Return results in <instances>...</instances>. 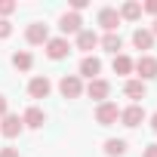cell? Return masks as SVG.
<instances>
[{"label":"cell","instance_id":"obj_16","mask_svg":"<svg viewBox=\"0 0 157 157\" xmlns=\"http://www.w3.org/2000/svg\"><path fill=\"white\" fill-rule=\"evenodd\" d=\"M93 46H99V34L96 31H80L77 34V49H93Z\"/></svg>","mask_w":157,"mask_h":157},{"label":"cell","instance_id":"obj_30","mask_svg":"<svg viewBox=\"0 0 157 157\" xmlns=\"http://www.w3.org/2000/svg\"><path fill=\"white\" fill-rule=\"evenodd\" d=\"M151 34H154V37H157V19H154V25H151Z\"/></svg>","mask_w":157,"mask_h":157},{"label":"cell","instance_id":"obj_12","mask_svg":"<svg viewBox=\"0 0 157 157\" xmlns=\"http://www.w3.org/2000/svg\"><path fill=\"white\" fill-rule=\"evenodd\" d=\"M99 71H102V62H99L96 56H86V59L80 62V74H77V77H90V80H96Z\"/></svg>","mask_w":157,"mask_h":157},{"label":"cell","instance_id":"obj_24","mask_svg":"<svg viewBox=\"0 0 157 157\" xmlns=\"http://www.w3.org/2000/svg\"><path fill=\"white\" fill-rule=\"evenodd\" d=\"M80 10H86V0H71V13L80 16Z\"/></svg>","mask_w":157,"mask_h":157},{"label":"cell","instance_id":"obj_11","mask_svg":"<svg viewBox=\"0 0 157 157\" xmlns=\"http://www.w3.org/2000/svg\"><path fill=\"white\" fill-rule=\"evenodd\" d=\"M49 90H52V83L46 80V77H34V80L28 83V93H31V99H46V96H49Z\"/></svg>","mask_w":157,"mask_h":157},{"label":"cell","instance_id":"obj_29","mask_svg":"<svg viewBox=\"0 0 157 157\" xmlns=\"http://www.w3.org/2000/svg\"><path fill=\"white\" fill-rule=\"evenodd\" d=\"M151 129H154V132H157V111H154V114H151Z\"/></svg>","mask_w":157,"mask_h":157},{"label":"cell","instance_id":"obj_25","mask_svg":"<svg viewBox=\"0 0 157 157\" xmlns=\"http://www.w3.org/2000/svg\"><path fill=\"white\" fill-rule=\"evenodd\" d=\"M142 10H145V13H151V16H157V0H148Z\"/></svg>","mask_w":157,"mask_h":157},{"label":"cell","instance_id":"obj_10","mask_svg":"<svg viewBox=\"0 0 157 157\" xmlns=\"http://www.w3.org/2000/svg\"><path fill=\"white\" fill-rule=\"evenodd\" d=\"M80 25H83V22H80V16H77V13H65V16H62V22H59L62 34H80V31H83Z\"/></svg>","mask_w":157,"mask_h":157},{"label":"cell","instance_id":"obj_14","mask_svg":"<svg viewBox=\"0 0 157 157\" xmlns=\"http://www.w3.org/2000/svg\"><path fill=\"white\" fill-rule=\"evenodd\" d=\"M22 123H25V126H31V129H40V126L46 123V114H43L40 108H28V111L22 114Z\"/></svg>","mask_w":157,"mask_h":157},{"label":"cell","instance_id":"obj_1","mask_svg":"<svg viewBox=\"0 0 157 157\" xmlns=\"http://www.w3.org/2000/svg\"><path fill=\"white\" fill-rule=\"evenodd\" d=\"M120 120V108L114 105V102H102L99 108H96V123L99 126H111V123H117Z\"/></svg>","mask_w":157,"mask_h":157},{"label":"cell","instance_id":"obj_7","mask_svg":"<svg viewBox=\"0 0 157 157\" xmlns=\"http://www.w3.org/2000/svg\"><path fill=\"white\" fill-rule=\"evenodd\" d=\"M99 25H102L108 34H117V25H120V13H117V10H111V6L99 10Z\"/></svg>","mask_w":157,"mask_h":157},{"label":"cell","instance_id":"obj_5","mask_svg":"<svg viewBox=\"0 0 157 157\" xmlns=\"http://www.w3.org/2000/svg\"><path fill=\"white\" fill-rule=\"evenodd\" d=\"M132 68L139 71L142 80H154V77H157V59L154 56H142L139 62H132Z\"/></svg>","mask_w":157,"mask_h":157},{"label":"cell","instance_id":"obj_15","mask_svg":"<svg viewBox=\"0 0 157 157\" xmlns=\"http://www.w3.org/2000/svg\"><path fill=\"white\" fill-rule=\"evenodd\" d=\"M132 46H136V49H151V46H154V34H151L148 28H139V31L132 34Z\"/></svg>","mask_w":157,"mask_h":157},{"label":"cell","instance_id":"obj_27","mask_svg":"<svg viewBox=\"0 0 157 157\" xmlns=\"http://www.w3.org/2000/svg\"><path fill=\"white\" fill-rule=\"evenodd\" d=\"M142 157H157V145H148V148L142 151Z\"/></svg>","mask_w":157,"mask_h":157},{"label":"cell","instance_id":"obj_20","mask_svg":"<svg viewBox=\"0 0 157 157\" xmlns=\"http://www.w3.org/2000/svg\"><path fill=\"white\" fill-rule=\"evenodd\" d=\"M13 65H16L19 71H31V65H34V59H31V52H25V49H19V52H13Z\"/></svg>","mask_w":157,"mask_h":157},{"label":"cell","instance_id":"obj_17","mask_svg":"<svg viewBox=\"0 0 157 157\" xmlns=\"http://www.w3.org/2000/svg\"><path fill=\"white\" fill-rule=\"evenodd\" d=\"M99 43H102V49H105V52H114V56H120V46H123L120 34H105Z\"/></svg>","mask_w":157,"mask_h":157},{"label":"cell","instance_id":"obj_18","mask_svg":"<svg viewBox=\"0 0 157 157\" xmlns=\"http://www.w3.org/2000/svg\"><path fill=\"white\" fill-rule=\"evenodd\" d=\"M117 13H120V19H129V22H136V19L142 16V3H136V0H129V3H123V6L117 10Z\"/></svg>","mask_w":157,"mask_h":157},{"label":"cell","instance_id":"obj_13","mask_svg":"<svg viewBox=\"0 0 157 157\" xmlns=\"http://www.w3.org/2000/svg\"><path fill=\"white\" fill-rule=\"evenodd\" d=\"M123 93H126V99H132V105H139V99H145V80H126L123 83Z\"/></svg>","mask_w":157,"mask_h":157},{"label":"cell","instance_id":"obj_6","mask_svg":"<svg viewBox=\"0 0 157 157\" xmlns=\"http://www.w3.org/2000/svg\"><path fill=\"white\" fill-rule=\"evenodd\" d=\"M108 93H111V83H108V80H102V77L90 80V86H86V96H90V99H96L99 105L108 99Z\"/></svg>","mask_w":157,"mask_h":157},{"label":"cell","instance_id":"obj_2","mask_svg":"<svg viewBox=\"0 0 157 157\" xmlns=\"http://www.w3.org/2000/svg\"><path fill=\"white\" fill-rule=\"evenodd\" d=\"M59 93L65 96V99H77L83 93V83H80V77L77 74H65L62 80H59Z\"/></svg>","mask_w":157,"mask_h":157},{"label":"cell","instance_id":"obj_23","mask_svg":"<svg viewBox=\"0 0 157 157\" xmlns=\"http://www.w3.org/2000/svg\"><path fill=\"white\" fill-rule=\"evenodd\" d=\"M10 34H13V25H10L6 19H0V40H6Z\"/></svg>","mask_w":157,"mask_h":157},{"label":"cell","instance_id":"obj_3","mask_svg":"<svg viewBox=\"0 0 157 157\" xmlns=\"http://www.w3.org/2000/svg\"><path fill=\"white\" fill-rule=\"evenodd\" d=\"M120 123L129 126V129L142 126V123H145V108H142V105H129V108H123V111H120Z\"/></svg>","mask_w":157,"mask_h":157},{"label":"cell","instance_id":"obj_26","mask_svg":"<svg viewBox=\"0 0 157 157\" xmlns=\"http://www.w3.org/2000/svg\"><path fill=\"white\" fill-rule=\"evenodd\" d=\"M0 157H19L16 148H0Z\"/></svg>","mask_w":157,"mask_h":157},{"label":"cell","instance_id":"obj_22","mask_svg":"<svg viewBox=\"0 0 157 157\" xmlns=\"http://www.w3.org/2000/svg\"><path fill=\"white\" fill-rule=\"evenodd\" d=\"M10 13H16V3H13V0H0V19L10 16Z\"/></svg>","mask_w":157,"mask_h":157},{"label":"cell","instance_id":"obj_19","mask_svg":"<svg viewBox=\"0 0 157 157\" xmlns=\"http://www.w3.org/2000/svg\"><path fill=\"white\" fill-rule=\"evenodd\" d=\"M105 154L108 157H123L126 154V142L123 139H108L105 142Z\"/></svg>","mask_w":157,"mask_h":157},{"label":"cell","instance_id":"obj_28","mask_svg":"<svg viewBox=\"0 0 157 157\" xmlns=\"http://www.w3.org/2000/svg\"><path fill=\"white\" fill-rule=\"evenodd\" d=\"M3 114H10V108H6V99L0 96V117H3Z\"/></svg>","mask_w":157,"mask_h":157},{"label":"cell","instance_id":"obj_9","mask_svg":"<svg viewBox=\"0 0 157 157\" xmlns=\"http://www.w3.org/2000/svg\"><path fill=\"white\" fill-rule=\"evenodd\" d=\"M25 40H28V43H34V46H37V43H46V40H49V28H46V25H40V22H34V25H28Z\"/></svg>","mask_w":157,"mask_h":157},{"label":"cell","instance_id":"obj_8","mask_svg":"<svg viewBox=\"0 0 157 157\" xmlns=\"http://www.w3.org/2000/svg\"><path fill=\"white\" fill-rule=\"evenodd\" d=\"M68 52H71V46H68L65 37H49V40H46V56H49V59L59 62V59H65Z\"/></svg>","mask_w":157,"mask_h":157},{"label":"cell","instance_id":"obj_21","mask_svg":"<svg viewBox=\"0 0 157 157\" xmlns=\"http://www.w3.org/2000/svg\"><path fill=\"white\" fill-rule=\"evenodd\" d=\"M129 71H132V59L123 56V52L114 56V74H129Z\"/></svg>","mask_w":157,"mask_h":157},{"label":"cell","instance_id":"obj_4","mask_svg":"<svg viewBox=\"0 0 157 157\" xmlns=\"http://www.w3.org/2000/svg\"><path fill=\"white\" fill-rule=\"evenodd\" d=\"M22 117L19 114H3V117H0V132H3L6 139H16L19 132H22Z\"/></svg>","mask_w":157,"mask_h":157}]
</instances>
